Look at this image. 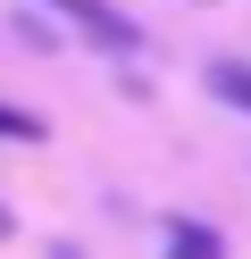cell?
<instances>
[{"instance_id":"obj_1","label":"cell","mask_w":251,"mask_h":259,"mask_svg":"<svg viewBox=\"0 0 251 259\" xmlns=\"http://www.w3.org/2000/svg\"><path fill=\"white\" fill-rule=\"evenodd\" d=\"M42 9H59L67 25H84L92 42H109V51H134V25L117 17V9H100V0H42Z\"/></svg>"},{"instance_id":"obj_2","label":"cell","mask_w":251,"mask_h":259,"mask_svg":"<svg viewBox=\"0 0 251 259\" xmlns=\"http://www.w3.org/2000/svg\"><path fill=\"white\" fill-rule=\"evenodd\" d=\"M201 84H209L226 109H243V117H251V67H243V59H209V75H201Z\"/></svg>"},{"instance_id":"obj_5","label":"cell","mask_w":251,"mask_h":259,"mask_svg":"<svg viewBox=\"0 0 251 259\" xmlns=\"http://www.w3.org/2000/svg\"><path fill=\"white\" fill-rule=\"evenodd\" d=\"M50 259H84V251H76V242H50Z\"/></svg>"},{"instance_id":"obj_4","label":"cell","mask_w":251,"mask_h":259,"mask_svg":"<svg viewBox=\"0 0 251 259\" xmlns=\"http://www.w3.org/2000/svg\"><path fill=\"white\" fill-rule=\"evenodd\" d=\"M50 125L33 117V109H17V101H0V142H42Z\"/></svg>"},{"instance_id":"obj_3","label":"cell","mask_w":251,"mask_h":259,"mask_svg":"<svg viewBox=\"0 0 251 259\" xmlns=\"http://www.w3.org/2000/svg\"><path fill=\"white\" fill-rule=\"evenodd\" d=\"M167 259H218V234L193 218H167Z\"/></svg>"},{"instance_id":"obj_6","label":"cell","mask_w":251,"mask_h":259,"mask_svg":"<svg viewBox=\"0 0 251 259\" xmlns=\"http://www.w3.org/2000/svg\"><path fill=\"white\" fill-rule=\"evenodd\" d=\"M9 226H17V218H9V209H0V234H9Z\"/></svg>"}]
</instances>
